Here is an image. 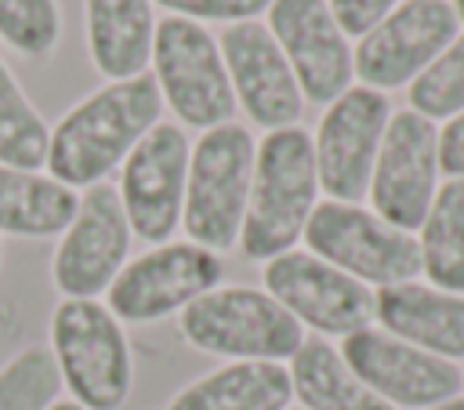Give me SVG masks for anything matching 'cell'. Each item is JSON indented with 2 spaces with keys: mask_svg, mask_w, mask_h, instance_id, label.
<instances>
[{
  "mask_svg": "<svg viewBox=\"0 0 464 410\" xmlns=\"http://www.w3.org/2000/svg\"><path fill=\"white\" fill-rule=\"evenodd\" d=\"M410 109L428 120H453L464 112V36H457L410 83Z\"/></svg>",
  "mask_w": 464,
  "mask_h": 410,
  "instance_id": "obj_26",
  "label": "cell"
},
{
  "mask_svg": "<svg viewBox=\"0 0 464 410\" xmlns=\"http://www.w3.org/2000/svg\"><path fill=\"white\" fill-rule=\"evenodd\" d=\"M453 11H457V18L464 22V0H453Z\"/></svg>",
  "mask_w": 464,
  "mask_h": 410,
  "instance_id": "obj_33",
  "label": "cell"
},
{
  "mask_svg": "<svg viewBox=\"0 0 464 410\" xmlns=\"http://www.w3.org/2000/svg\"><path fill=\"white\" fill-rule=\"evenodd\" d=\"M62 392L54 352L29 345L0 366V410H47Z\"/></svg>",
  "mask_w": 464,
  "mask_h": 410,
  "instance_id": "obj_25",
  "label": "cell"
},
{
  "mask_svg": "<svg viewBox=\"0 0 464 410\" xmlns=\"http://www.w3.org/2000/svg\"><path fill=\"white\" fill-rule=\"evenodd\" d=\"M221 279V261L199 243H163L109 283V312L127 323H152L181 312L188 301L214 290Z\"/></svg>",
  "mask_w": 464,
  "mask_h": 410,
  "instance_id": "obj_10",
  "label": "cell"
},
{
  "mask_svg": "<svg viewBox=\"0 0 464 410\" xmlns=\"http://www.w3.org/2000/svg\"><path fill=\"white\" fill-rule=\"evenodd\" d=\"M181 18H218V22H254L257 11H268L272 0H160Z\"/></svg>",
  "mask_w": 464,
  "mask_h": 410,
  "instance_id": "obj_28",
  "label": "cell"
},
{
  "mask_svg": "<svg viewBox=\"0 0 464 410\" xmlns=\"http://www.w3.org/2000/svg\"><path fill=\"white\" fill-rule=\"evenodd\" d=\"M457 25L460 18L446 0H406L359 40L352 69L373 91L410 83L457 40Z\"/></svg>",
  "mask_w": 464,
  "mask_h": 410,
  "instance_id": "obj_12",
  "label": "cell"
},
{
  "mask_svg": "<svg viewBox=\"0 0 464 410\" xmlns=\"http://www.w3.org/2000/svg\"><path fill=\"white\" fill-rule=\"evenodd\" d=\"M439 167L450 178H464V112L439 131Z\"/></svg>",
  "mask_w": 464,
  "mask_h": 410,
  "instance_id": "obj_30",
  "label": "cell"
},
{
  "mask_svg": "<svg viewBox=\"0 0 464 410\" xmlns=\"http://www.w3.org/2000/svg\"><path fill=\"white\" fill-rule=\"evenodd\" d=\"M51 352L72 399L87 410H120L134 363L120 319L94 298H65L51 316Z\"/></svg>",
  "mask_w": 464,
  "mask_h": 410,
  "instance_id": "obj_5",
  "label": "cell"
},
{
  "mask_svg": "<svg viewBox=\"0 0 464 410\" xmlns=\"http://www.w3.org/2000/svg\"><path fill=\"white\" fill-rule=\"evenodd\" d=\"M381 327L439 359H464V294H446L424 283H395L373 294Z\"/></svg>",
  "mask_w": 464,
  "mask_h": 410,
  "instance_id": "obj_18",
  "label": "cell"
},
{
  "mask_svg": "<svg viewBox=\"0 0 464 410\" xmlns=\"http://www.w3.org/2000/svg\"><path fill=\"white\" fill-rule=\"evenodd\" d=\"M254 138L239 123H218L203 131L188 156L181 221L192 243L207 250H228L239 243L254 178Z\"/></svg>",
  "mask_w": 464,
  "mask_h": 410,
  "instance_id": "obj_3",
  "label": "cell"
},
{
  "mask_svg": "<svg viewBox=\"0 0 464 410\" xmlns=\"http://www.w3.org/2000/svg\"><path fill=\"white\" fill-rule=\"evenodd\" d=\"M181 337L210 356L279 363L294 359L304 341L301 323L268 294L254 287H214L188 301L178 319Z\"/></svg>",
  "mask_w": 464,
  "mask_h": 410,
  "instance_id": "obj_4",
  "label": "cell"
},
{
  "mask_svg": "<svg viewBox=\"0 0 464 410\" xmlns=\"http://www.w3.org/2000/svg\"><path fill=\"white\" fill-rule=\"evenodd\" d=\"M428 410H464V395H453V399L435 403V406H428Z\"/></svg>",
  "mask_w": 464,
  "mask_h": 410,
  "instance_id": "obj_31",
  "label": "cell"
},
{
  "mask_svg": "<svg viewBox=\"0 0 464 410\" xmlns=\"http://www.w3.org/2000/svg\"><path fill=\"white\" fill-rule=\"evenodd\" d=\"M290 385L304 410H395L370 392L323 337H304L290 359Z\"/></svg>",
  "mask_w": 464,
  "mask_h": 410,
  "instance_id": "obj_21",
  "label": "cell"
},
{
  "mask_svg": "<svg viewBox=\"0 0 464 410\" xmlns=\"http://www.w3.org/2000/svg\"><path fill=\"white\" fill-rule=\"evenodd\" d=\"M130 250V221L120 192L105 181L91 185L76 207L72 225L54 250V287L65 298H94L109 290Z\"/></svg>",
  "mask_w": 464,
  "mask_h": 410,
  "instance_id": "obj_14",
  "label": "cell"
},
{
  "mask_svg": "<svg viewBox=\"0 0 464 410\" xmlns=\"http://www.w3.org/2000/svg\"><path fill=\"white\" fill-rule=\"evenodd\" d=\"M435 174H439L435 123L413 109L392 112L370 174L373 214L402 232L420 229L435 200Z\"/></svg>",
  "mask_w": 464,
  "mask_h": 410,
  "instance_id": "obj_8",
  "label": "cell"
},
{
  "mask_svg": "<svg viewBox=\"0 0 464 410\" xmlns=\"http://www.w3.org/2000/svg\"><path fill=\"white\" fill-rule=\"evenodd\" d=\"M341 359L370 392L395 406H435L460 395L464 388V377L450 359H439L373 327L348 334Z\"/></svg>",
  "mask_w": 464,
  "mask_h": 410,
  "instance_id": "obj_15",
  "label": "cell"
},
{
  "mask_svg": "<svg viewBox=\"0 0 464 410\" xmlns=\"http://www.w3.org/2000/svg\"><path fill=\"white\" fill-rule=\"evenodd\" d=\"M160 87L156 76L138 73L130 80H116L76 109H69L51 131L47 167L62 185H98L105 174L127 160V152L160 123Z\"/></svg>",
  "mask_w": 464,
  "mask_h": 410,
  "instance_id": "obj_1",
  "label": "cell"
},
{
  "mask_svg": "<svg viewBox=\"0 0 464 410\" xmlns=\"http://www.w3.org/2000/svg\"><path fill=\"white\" fill-rule=\"evenodd\" d=\"M265 290L304 327L334 337L366 330L373 319V294L355 276L326 265L315 254L286 250L265 265Z\"/></svg>",
  "mask_w": 464,
  "mask_h": 410,
  "instance_id": "obj_11",
  "label": "cell"
},
{
  "mask_svg": "<svg viewBox=\"0 0 464 410\" xmlns=\"http://www.w3.org/2000/svg\"><path fill=\"white\" fill-rule=\"evenodd\" d=\"M152 33L149 0H87V44L105 76H138L152 58Z\"/></svg>",
  "mask_w": 464,
  "mask_h": 410,
  "instance_id": "obj_20",
  "label": "cell"
},
{
  "mask_svg": "<svg viewBox=\"0 0 464 410\" xmlns=\"http://www.w3.org/2000/svg\"><path fill=\"white\" fill-rule=\"evenodd\" d=\"M319 174L315 149L301 127L268 131L254 152V178L246 218L239 229V247L254 261H272L286 254L315 210Z\"/></svg>",
  "mask_w": 464,
  "mask_h": 410,
  "instance_id": "obj_2",
  "label": "cell"
},
{
  "mask_svg": "<svg viewBox=\"0 0 464 410\" xmlns=\"http://www.w3.org/2000/svg\"><path fill=\"white\" fill-rule=\"evenodd\" d=\"M47 145L51 131L0 62V163L14 171H36L47 163Z\"/></svg>",
  "mask_w": 464,
  "mask_h": 410,
  "instance_id": "obj_24",
  "label": "cell"
},
{
  "mask_svg": "<svg viewBox=\"0 0 464 410\" xmlns=\"http://www.w3.org/2000/svg\"><path fill=\"white\" fill-rule=\"evenodd\" d=\"M417 247L431 287L464 294V178H450L442 189H435Z\"/></svg>",
  "mask_w": 464,
  "mask_h": 410,
  "instance_id": "obj_23",
  "label": "cell"
},
{
  "mask_svg": "<svg viewBox=\"0 0 464 410\" xmlns=\"http://www.w3.org/2000/svg\"><path fill=\"white\" fill-rule=\"evenodd\" d=\"M392 7L395 0H330V11L341 33H352V36H366Z\"/></svg>",
  "mask_w": 464,
  "mask_h": 410,
  "instance_id": "obj_29",
  "label": "cell"
},
{
  "mask_svg": "<svg viewBox=\"0 0 464 410\" xmlns=\"http://www.w3.org/2000/svg\"><path fill=\"white\" fill-rule=\"evenodd\" d=\"M62 33L54 0H0V36L22 54H51Z\"/></svg>",
  "mask_w": 464,
  "mask_h": 410,
  "instance_id": "obj_27",
  "label": "cell"
},
{
  "mask_svg": "<svg viewBox=\"0 0 464 410\" xmlns=\"http://www.w3.org/2000/svg\"><path fill=\"white\" fill-rule=\"evenodd\" d=\"M47 410H87V406H80L76 399H65V403H51Z\"/></svg>",
  "mask_w": 464,
  "mask_h": 410,
  "instance_id": "obj_32",
  "label": "cell"
},
{
  "mask_svg": "<svg viewBox=\"0 0 464 410\" xmlns=\"http://www.w3.org/2000/svg\"><path fill=\"white\" fill-rule=\"evenodd\" d=\"M76 192L36 171L0 163V232L11 236H58L76 218Z\"/></svg>",
  "mask_w": 464,
  "mask_h": 410,
  "instance_id": "obj_22",
  "label": "cell"
},
{
  "mask_svg": "<svg viewBox=\"0 0 464 410\" xmlns=\"http://www.w3.org/2000/svg\"><path fill=\"white\" fill-rule=\"evenodd\" d=\"M290 395V370L279 363L239 359L181 388L167 410H286Z\"/></svg>",
  "mask_w": 464,
  "mask_h": 410,
  "instance_id": "obj_19",
  "label": "cell"
},
{
  "mask_svg": "<svg viewBox=\"0 0 464 410\" xmlns=\"http://www.w3.org/2000/svg\"><path fill=\"white\" fill-rule=\"evenodd\" d=\"M301 236L308 243V254L355 276L359 283L395 287L410 283L420 272L417 239L355 203H315Z\"/></svg>",
  "mask_w": 464,
  "mask_h": 410,
  "instance_id": "obj_6",
  "label": "cell"
},
{
  "mask_svg": "<svg viewBox=\"0 0 464 410\" xmlns=\"http://www.w3.org/2000/svg\"><path fill=\"white\" fill-rule=\"evenodd\" d=\"M388 116V98L373 87H348L330 102L312 142L319 189H326L330 200L355 203L370 192V174Z\"/></svg>",
  "mask_w": 464,
  "mask_h": 410,
  "instance_id": "obj_9",
  "label": "cell"
},
{
  "mask_svg": "<svg viewBox=\"0 0 464 410\" xmlns=\"http://www.w3.org/2000/svg\"><path fill=\"white\" fill-rule=\"evenodd\" d=\"M152 62L156 87L167 105L188 127H218L228 123L236 109V94L221 62L214 36L192 18L170 15L152 33Z\"/></svg>",
  "mask_w": 464,
  "mask_h": 410,
  "instance_id": "obj_7",
  "label": "cell"
},
{
  "mask_svg": "<svg viewBox=\"0 0 464 410\" xmlns=\"http://www.w3.org/2000/svg\"><path fill=\"white\" fill-rule=\"evenodd\" d=\"M268 25L308 102L330 105L348 91L352 51L326 0H272Z\"/></svg>",
  "mask_w": 464,
  "mask_h": 410,
  "instance_id": "obj_16",
  "label": "cell"
},
{
  "mask_svg": "<svg viewBox=\"0 0 464 410\" xmlns=\"http://www.w3.org/2000/svg\"><path fill=\"white\" fill-rule=\"evenodd\" d=\"M286 410H304V406H286Z\"/></svg>",
  "mask_w": 464,
  "mask_h": 410,
  "instance_id": "obj_34",
  "label": "cell"
},
{
  "mask_svg": "<svg viewBox=\"0 0 464 410\" xmlns=\"http://www.w3.org/2000/svg\"><path fill=\"white\" fill-rule=\"evenodd\" d=\"M185 178H188V138L174 123H156L123 160L120 174V203L127 210L130 232L149 243H163L185 207Z\"/></svg>",
  "mask_w": 464,
  "mask_h": 410,
  "instance_id": "obj_13",
  "label": "cell"
},
{
  "mask_svg": "<svg viewBox=\"0 0 464 410\" xmlns=\"http://www.w3.org/2000/svg\"><path fill=\"white\" fill-rule=\"evenodd\" d=\"M221 62L232 83V94L246 116L268 131L294 127L301 116V87L283 58L276 36L257 22H232L221 33Z\"/></svg>",
  "mask_w": 464,
  "mask_h": 410,
  "instance_id": "obj_17",
  "label": "cell"
}]
</instances>
